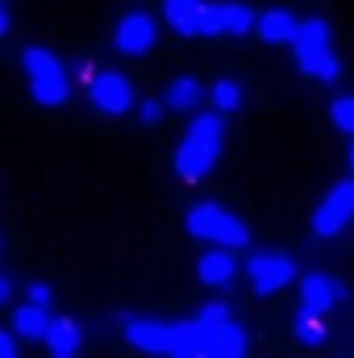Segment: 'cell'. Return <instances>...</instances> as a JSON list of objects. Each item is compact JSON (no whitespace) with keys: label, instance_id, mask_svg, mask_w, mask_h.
<instances>
[{"label":"cell","instance_id":"6da1fadb","mask_svg":"<svg viewBox=\"0 0 354 358\" xmlns=\"http://www.w3.org/2000/svg\"><path fill=\"white\" fill-rule=\"evenodd\" d=\"M225 113H196L183 129L176 146V176L183 183H200L217 167L221 150H225Z\"/></svg>","mask_w":354,"mask_h":358},{"label":"cell","instance_id":"7a4b0ae2","mask_svg":"<svg viewBox=\"0 0 354 358\" xmlns=\"http://www.w3.org/2000/svg\"><path fill=\"white\" fill-rule=\"evenodd\" d=\"M183 225L196 242H213V246H229V250H242L250 242V225L221 204H192Z\"/></svg>","mask_w":354,"mask_h":358},{"label":"cell","instance_id":"3957f363","mask_svg":"<svg viewBox=\"0 0 354 358\" xmlns=\"http://www.w3.org/2000/svg\"><path fill=\"white\" fill-rule=\"evenodd\" d=\"M354 217V179H342L325 192V200L313 208V234L317 238H338Z\"/></svg>","mask_w":354,"mask_h":358},{"label":"cell","instance_id":"277c9868","mask_svg":"<svg viewBox=\"0 0 354 358\" xmlns=\"http://www.w3.org/2000/svg\"><path fill=\"white\" fill-rule=\"evenodd\" d=\"M125 338L146 355H179V321H125Z\"/></svg>","mask_w":354,"mask_h":358},{"label":"cell","instance_id":"5b68a950","mask_svg":"<svg viewBox=\"0 0 354 358\" xmlns=\"http://www.w3.org/2000/svg\"><path fill=\"white\" fill-rule=\"evenodd\" d=\"M246 279H250L255 296H275L296 279V263L288 255H255L246 263Z\"/></svg>","mask_w":354,"mask_h":358},{"label":"cell","instance_id":"8992f818","mask_svg":"<svg viewBox=\"0 0 354 358\" xmlns=\"http://www.w3.org/2000/svg\"><path fill=\"white\" fill-rule=\"evenodd\" d=\"M155 42H159V25H155L150 13H125V17L113 25V46H117L121 55H129V59L146 55Z\"/></svg>","mask_w":354,"mask_h":358},{"label":"cell","instance_id":"52a82bcc","mask_svg":"<svg viewBox=\"0 0 354 358\" xmlns=\"http://www.w3.org/2000/svg\"><path fill=\"white\" fill-rule=\"evenodd\" d=\"M88 96L92 104L100 113H108V117H121V113L134 108V88H129V80L121 71H96L88 80Z\"/></svg>","mask_w":354,"mask_h":358},{"label":"cell","instance_id":"ba28073f","mask_svg":"<svg viewBox=\"0 0 354 358\" xmlns=\"http://www.w3.org/2000/svg\"><path fill=\"white\" fill-rule=\"evenodd\" d=\"M342 296H346V292H342L330 275H321V271H309V275L300 279V304L313 308V313H321V317H325Z\"/></svg>","mask_w":354,"mask_h":358},{"label":"cell","instance_id":"9c48e42d","mask_svg":"<svg viewBox=\"0 0 354 358\" xmlns=\"http://www.w3.org/2000/svg\"><path fill=\"white\" fill-rule=\"evenodd\" d=\"M234 275H238V263H234L229 246H217V250L196 259V279L204 287H225V283H234Z\"/></svg>","mask_w":354,"mask_h":358},{"label":"cell","instance_id":"30bf717a","mask_svg":"<svg viewBox=\"0 0 354 358\" xmlns=\"http://www.w3.org/2000/svg\"><path fill=\"white\" fill-rule=\"evenodd\" d=\"M42 342H46V350H50L55 358L80 355V342H84V334H80V321H71V317H55Z\"/></svg>","mask_w":354,"mask_h":358},{"label":"cell","instance_id":"8fae6325","mask_svg":"<svg viewBox=\"0 0 354 358\" xmlns=\"http://www.w3.org/2000/svg\"><path fill=\"white\" fill-rule=\"evenodd\" d=\"M200 8H204V0H163L167 25L183 38H200Z\"/></svg>","mask_w":354,"mask_h":358},{"label":"cell","instance_id":"7c38bea8","mask_svg":"<svg viewBox=\"0 0 354 358\" xmlns=\"http://www.w3.org/2000/svg\"><path fill=\"white\" fill-rule=\"evenodd\" d=\"M21 67H25L29 80H63V76H67L63 59L50 55L46 46H25V50H21Z\"/></svg>","mask_w":354,"mask_h":358},{"label":"cell","instance_id":"4fadbf2b","mask_svg":"<svg viewBox=\"0 0 354 358\" xmlns=\"http://www.w3.org/2000/svg\"><path fill=\"white\" fill-rule=\"evenodd\" d=\"M50 308L46 304H34V300H25V304H17L13 308V329L21 334V338H46V329H50Z\"/></svg>","mask_w":354,"mask_h":358},{"label":"cell","instance_id":"5bb4252c","mask_svg":"<svg viewBox=\"0 0 354 358\" xmlns=\"http://www.w3.org/2000/svg\"><path fill=\"white\" fill-rule=\"evenodd\" d=\"M296 29H300V21L288 13V8H267L263 17H259V38L271 42V46H292V38H296Z\"/></svg>","mask_w":354,"mask_h":358},{"label":"cell","instance_id":"9a60e30c","mask_svg":"<svg viewBox=\"0 0 354 358\" xmlns=\"http://www.w3.org/2000/svg\"><path fill=\"white\" fill-rule=\"evenodd\" d=\"M163 100H167V108L171 113H192V108H200V100H204V88H200V80L196 76H176L167 92H163Z\"/></svg>","mask_w":354,"mask_h":358},{"label":"cell","instance_id":"2e32d148","mask_svg":"<svg viewBox=\"0 0 354 358\" xmlns=\"http://www.w3.org/2000/svg\"><path fill=\"white\" fill-rule=\"evenodd\" d=\"M296 67H300L304 76H313V80H325V84H334V80L342 76V63L334 59L330 46H325V50H296Z\"/></svg>","mask_w":354,"mask_h":358},{"label":"cell","instance_id":"e0dca14e","mask_svg":"<svg viewBox=\"0 0 354 358\" xmlns=\"http://www.w3.org/2000/svg\"><path fill=\"white\" fill-rule=\"evenodd\" d=\"M250 350L246 346V334H242V325H234V321H225L213 338H208V358H242Z\"/></svg>","mask_w":354,"mask_h":358},{"label":"cell","instance_id":"ac0fdd59","mask_svg":"<svg viewBox=\"0 0 354 358\" xmlns=\"http://www.w3.org/2000/svg\"><path fill=\"white\" fill-rule=\"evenodd\" d=\"M292 329H296V338L304 342V346H321L325 342V321H321V313H313V308H296V321H292Z\"/></svg>","mask_w":354,"mask_h":358},{"label":"cell","instance_id":"d6986e66","mask_svg":"<svg viewBox=\"0 0 354 358\" xmlns=\"http://www.w3.org/2000/svg\"><path fill=\"white\" fill-rule=\"evenodd\" d=\"M67 92H71L67 76H63V80H29V96H34L42 108H59V104H67Z\"/></svg>","mask_w":354,"mask_h":358},{"label":"cell","instance_id":"ffe728a7","mask_svg":"<svg viewBox=\"0 0 354 358\" xmlns=\"http://www.w3.org/2000/svg\"><path fill=\"white\" fill-rule=\"evenodd\" d=\"M221 21H225V34H234V38H246L250 29H259V17L246 4H221Z\"/></svg>","mask_w":354,"mask_h":358},{"label":"cell","instance_id":"44dd1931","mask_svg":"<svg viewBox=\"0 0 354 358\" xmlns=\"http://www.w3.org/2000/svg\"><path fill=\"white\" fill-rule=\"evenodd\" d=\"M330 46V25L325 21H300L296 38H292V50H325Z\"/></svg>","mask_w":354,"mask_h":358},{"label":"cell","instance_id":"7402d4cb","mask_svg":"<svg viewBox=\"0 0 354 358\" xmlns=\"http://www.w3.org/2000/svg\"><path fill=\"white\" fill-rule=\"evenodd\" d=\"M208 100H213L217 113H238V108H242V84L229 80V76H221V80L208 88Z\"/></svg>","mask_w":354,"mask_h":358},{"label":"cell","instance_id":"603a6c76","mask_svg":"<svg viewBox=\"0 0 354 358\" xmlns=\"http://www.w3.org/2000/svg\"><path fill=\"white\" fill-rule=\"evenodd\" d=\"M196 321H200V329H204V334L213 338V334H217V329H221V325L229 321V304H221V300H213V304H204V308L196 313Z\"/></svg>","mask_w":354,"mask_h":358},{"label":"cell","instance_id":"cb8c5ba5","mask_svg":"<svg viewBox=\"0 0 354 358\" xmlns=\"http://www.w3.org/2000/svg\"><path fill=\"white\" fill-rule=\"evenodd\" d=\"M330 121L338 134H354V96H338L330 104Z\"/></svg>","mask_w":354,"mask_h":358},{"label":"cell","instance_id":"d4e9b609","mask_svg":"<svg viewBox=\"0 0 354 358\" xmlns=\"http://www.w3.org/2000/svg\"><path fill=\"white\" fill-rule=\"evenodd\" d=\"M200 34H204V38H217V34H225L221 4H204V8H200Z\"/></svg>","mask_w":354,"mask_h":358},{"label":"cell","instance_id":"484cf974","mask_svg":"<svg viewBox=\"0 0 354 358\" xmlns=\"http://www.w3.org/2000/svg\"><path fill=\"white\" fill-rule=\"evenodd\" d=\"M163 113H167V100H138V121L142 125H155Z\"/></svg>","mask_w":354,"mask_h":358},{"label":"cell","instance_id":"4316f807","mask_svg":"<svg viewBox=\"0 0 354 358\" xmlns=\"http://www.w3.org/2000/svg\"><path fill=\"white\" fill-rule=\"evenodd\" d=\"M25 300H34V304H46V308H50V304H55V287H50V283H34V279H29V283H25Z\"/></svg>","mask_w":354,"mask_h":358},{"label":"cell","instance_id":"83f0119b","mask_svg":"<svg viewBox=\"0 0 354 358\" xmlns=\"http://www.w3.org/2000/svg\"><path fill=\"white\" fill-rule=\"evenodd\" d=\"M17 338H21L17 329H4V334H0V355H4V358L17 355Z\"/></svg>","mask_w":354,"mask_h":358},{"label":"cell","instance_id":"f1b7e54d","mask_svg":"<svg viewBox=\"0 0 354 358\" xmlns=\"http://www.w3.org/2000/svg\"><path fill=\"white\" fill-rule=\"evenodd\" d=\"M0 300H4V304L13 300V275H0Z\"/></svg>","mask_w":354,"mask_h":358},{"label":"cell","instance_id":"f546056e","mask_svg":"<svg viewBox=\"0 0 354 358\" xmlns=\"http://www.w3.org/2000/svg\"><path fill=\"white\" fill-rule=\"evenodd\" d=\"M0 29H4V34L13 29V13H8V8H0Z\"/></svg>","mask_w":354,"mask_h":358},{"label":"cell","instance_id":"4dcf8cb0","mask_svg":"<svg viewBox=\"0 0 354 358\" xmlns=\"http://www.w3.org/2000/svg\"><path fill=\"white\" fill-rule=\"evenodd\" d=\"M346 163H351V176H354V142H351V155H346Z\"/></svg>","mask_w":354,"mask_h":358}]
</instances>
